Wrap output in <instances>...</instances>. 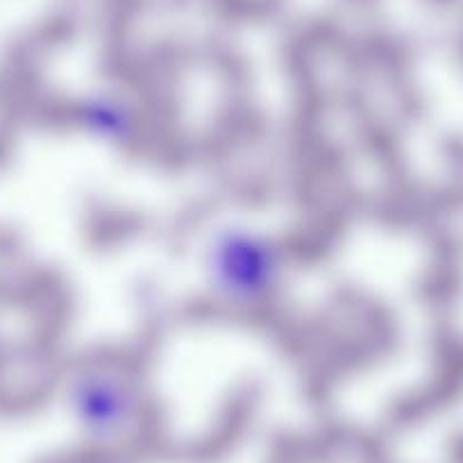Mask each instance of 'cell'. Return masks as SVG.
<instances>
[{"instance_id":"7a4b0ae2","label":"cell","mask_w":463,"mask_h":463,"mask_svg":"<svg viewBox=\"0 0 463 463\" xmlns=\"http://www.w3.org/2000/svg\"><path fill=\"white\" fill-rule=\"evenodd\" d=\"M66 409L80 434L96 445H118L141 425L135 382L111 366H84L66 386Z\"/></svg>"},{"instance_id":"6da1fadb","label":"cell","mask_w":463,"mask_h":463,"mask_svg":"<svg viewBox=\"0 0 463 463\" xmlns=\"http://www.w3.org/2000/svg\"><path fill=\"white\" fill-rule=\"evenodd\" d=\"M200 270L213 300L248 311L278 296L287 278V255L266 232L230 222L203 243Z\"/></svg>"},{"instance_id":"3957f363","label":"cell","mask_w":463,"mask_h":463,"mask_svg":"<svg viewBox=\"0 0 463 463\" xmlns=\"http://www.w3.org/2000/svg\"><path fill=\"white\" fill-rule=\"evenodd\" d=\"M78 121L84 130L105 144H123L137 135L139 114L135 105L118 93H93L80 105Z\"/></svg>"}]
</instances>
